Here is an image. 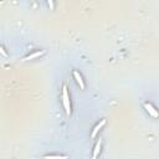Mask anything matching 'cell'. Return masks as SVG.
Listing matches in <instances>:
<instances>
[{
    "label": "cell",
    "instance_id": "cell-1",
    "mask_svg": "<svg viewBox=\"0 0 159 159\" xmlns=\"http://www.w3.org/2000/svg\"><path fill=\"white\" fill-rule=\"evenodd\" d=\"M62 104L66 111V114L70 116L71 114V102H70V94H68V89H67L66 84L62 86Z\"/></svg>",
    "mask_w": 159,
    "mask_h": 159
},
{
    "label": "cell",
    "instance_id": "cell-2",
    "mask_svg": "<svg viewBox=\"0 0 159 159\" xmlns=\"http://www.w3.org/2000/svg\"><path fill=\"white\" fill-rule=\"evenodd\" d=\"M143 107H144V109L147 111V113H148L150 117H153V118H159V112H158V109H157L152 103L145 102V103L143 104Z\"/></svg>",
    "mask_w": 159,
    "mask_h": 159
},
{
    "label": "cell",
    "instance_id": "cell-3",
    "mask_svg": "<svg viewBox=\"0 0 159 159\" xmlns=\"http://www.w3.org/2000/svg\"><path fill=\"white\" fill-rule=\"evenodd\" d=\"M72 75H73V78L76 80V82H77V84L80 86V88H81V89H84V87H86V84H84V81H83V78H82V76H81V73H80L78 71H76V70H73V72H72Z\"/></svg>",
    "mask_w": 159,
    "mask_h": 159
},
{
    "label": "cell",
    "instance_id": "cell-4",
    "mask_svg": "<svg viewBox=\"0 0 159 159\" xmlns=\"http://www.w3.org/2000/svg\"><path fill=\"white\" fill-rule=\"evenodd\" d=\"M106 124V119H102L101 122H98L96 125H94V128H93V130H92V133H91V138H94L96 135H97V133L102 129V127Z\"/></svg>",
    "mask_w": 159,
    "mask_h": 159
},
{
    "label": "cell",
    "instance_id": "cell-5",
    "mask_svg": "<svg viewBox=\"0 0 159 159\" xmlns=\"http://www.w3.org/2000/svg\"><path fill=\"white\" fill-rule=\"evenodd\" d=\"M43 53H45V51H43V50H41V51H36V52H32V53H30L29 56H26V57L24 58V61H29V60H32V58L40 57V56H42Z\"/></svg>",
    "mask_w": 159,
    "mask_h": 159
},
{
    "label": "cell",
    "instance_id": "cell-6",
    "mask_svg": "<svg viewBox=\"0 0 159 159\" xmlns=\"http://www.w3.org/2000/svg\"><path fill=\"white\" fill-rule=\"evenodd\" d=\"M101 147H102V140H101V139H98V140H97V143H96V147H94L93 154H92V157H93V158H97V157H98V153L101 152Z\"/></svg>",
    "mask_w": 159,
    "mask_h": 159
},
{
    "label": "cell",
    "instance_id": "cell-7",
    "mask_svg": "<svg viewBox=\"0 0 159 159\" xmlns=\"http://www.w3.org/2000/svg\"><path fill=\"white\" fill-rule=\"evenodd\" d=\"M45 158H67L66 155H56V154H48L45 155Z\"/></svg>",
    "mask_w": 159,
    "mask_h": 159
},
{
    "label": "cell",
    "instance_id": "cell-8",
    "mask_svg": "<svg viewBox=\"0 0 159 159\" xmlns=\"http://www.w3.org/2000/svg\"><path fill=\"white\" fill-rule=\"evenodd\" d=\"M47 4H48V6H50V9H51V10H53V7H55L53 0H47Z\"/></svg>",
    "mask_w": 159,
    "mask_h": 159
},
{
    "label": "cell",
    "instance_id": "cell-9",
    "mask_svg": "<svg viewBox=\"0 0 159 159\" xmlns=\"http://www.w3.org/2000/svg\"><path fill=\"white\" fill-rule=\"evenodd\" d=\"M1 53H2L4 56H6V52H5V48H4V47H1Z\"/></svg>",
    "mask_w": 159,
    "mask_h": 159
}]
</instances>
